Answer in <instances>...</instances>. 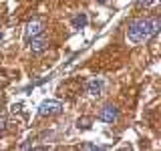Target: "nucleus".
<instances>
[{"label":"nucleus","mask_w":161,"mask_h":151,"mask_svg":"<svg viewBox=\"0 0 161 151\" xmlns=\"http://www.w3.org/2000/svg\"><path fill=\"white\" fill-rule=\"evenodd\" d=\"M161 28V20L159 18H141V20H133L127 28V38L131 42H143L149 40L151 36L159 32Z\"/></svg>","instance_id":"obj_1"},{"label":"nucleus","mask_w":161,"mask_h":151,"mask_svg":"<svg viewBox=\"0 0 161 151\" xmlns=\"http://www.w3.org/2000/svg\"><path fill=\"white\" fill-rule=\"evenodd\" d=\"M60 111H63V103L57 99H47L40 103L38 107V115H42V117H50V115H58Z\"/></svg>","instance_id":"obj_2"},{"label":"nucleus","mask_w":161,"mask_h":151,"mask_svg":"<svg viewBox=\"0 0 161 151\" xmlns=\"http://www.w3.org/2000/svg\"><path fill=\"white\" fill-rule=\"evenodd\" d=\"M42 30H44V24H42V20H38V18H32V20H28V22H26V28H24V38H26V40H30V38L38 36V34H42Z\"/></svg>","instance_id":"obj_3"},{"label":"nucleus","mask_w":161,"mask_h":151,"mask_svg":"<svg viewBox=\"0 0 161 151\" xmlns=\"http://www.w3.org/2000/svg\"><path fill=\"white\" fill-rule=\"evenodd\" d=\"M117 115H119V109L115 107V105H105V107L99 111V119L105 121V123H113V121L117 119Z\"/></svg>","instance_id":"obj_4"},{"label":"nucleus","mask_w":161,"mask_h":151,"mask_svg":"<svg viewBox=\"0 0 161 151\" xmlns=\"http://www.w3.org/2000/svg\"><path fill=\"white\" fill-rule=\"evenodd\" d=\"M87 22H89L87 12H79V14H75V16L70 18V26H73V30H80V28H85V26H87Z\"/></svg>","instance_id":"obj_5"},{"label":"nucleus","mask_w":161,"mask_h":151,"mask_svg":"<svg viewBox=\"0 0 161 151\" xmlns=\"http://www.w3.org/2000/svg\"><path fill=\"white\" fill-rule=\"evenodd\" d=\"M103 87H105V81H103V79H91L89 83H87L89 95H95V97L103 93Z\"/></svg>","instance_id":"obj_6"},{"label":"nucleus","mask_w":161,"mask_h":151,"mask_svg":"<svg viewBox=\"0 0 161 151\" xmlns=\"http://www.w3.org/2000/svg\"><path fill=\"white\" fill-rule=\"evenodd\" d=\"M47 38L42 36V34H38V36H34V38H30V50L32 53H42L44 48H47Z\"/></svg>","instance_id":"obj_7"},{"label":"nucleus","mask_w":161,"mask_h":151,"mask_svg":"<svg viewBox=\"0 0 161 151\" xmlns=\"http://www.w3.org/2000/svg\"><path fill=\"white\" fill-rule=\"evenodd\" d=\"M91 123H93V119H91V117H79L77 127H79V129H89Z\"/></svg>","instance_id":"obj_8"},{"label":"nucleus","mask_w":161,"mask_h":151,"mask_svg":"<svg viewBox=\"0 0 161 151\" xmlns=\"http://www.w3.org/2000/svg\"><path fill=\"white\" fill-rule=\"evenodd\" d=\"M22 109H24V105H22V103H14L12 107H10V111H12L14 115H20V113H22Z\"/></svg>","instance_id":"obj_9"},{"label":"nucleus","mask_w":161,"mask_h":151,"mask_svg":"<svg viewBox=\"0 0 161 151\" xmlns=\"http://www.w3.org/2000/svg\"><path fill=\"white\" fill-rule=\"evenodd\" d=\"M80 149H85V151H93V149H99L97 145H93V143H83L80 145Z\"/></svg>","instance_id":"obj_10"},{"label":"nucleus","mask_w":161,"mask_h":151,"mask_svg":"<svg viewBox=\"0 0 161 151\" xmlns=\"http://www.w3.org/2000/svg\"><path fill=\"white\" fill-rule=\"evenodd\" d=\"M139 6H151V4H153V0H139Z\"/></svg>","instance_id":"obj_11"},{"label":"nucleus","mask_w":161,"mask_h":151,"mask_svg":"<svg viewBox=\"0 0 161 151\" xmlns=\"http://www.w3.org/2000/svg\"><path fill=\"white\" fill-rule=\"evenodd\" d=\"M4 129H6V119L0 117V131H4Z\"/></svg>","instance_id":"obj_12"},{"label":"nucleus","mask_w":161,"mask_h":151,"mask_svg":"<svg viewBox=\"0 0 161 151\" xmlns=\"http://www.w3.org/2000/svg\"><path fill=\"white\" fill-rule=\"evenodd\" d=\"M99 2H103V4H107V2H109V0H99Z\"/></svg>","instance_id":"obj_13"},{"label":"nucleus","mask_w":161,"mask_h":151,"mask_svg":"<svg viewBox=\"0 0 161 151\" xmlns=\"http://www.w3.org/2000/svg\"><path fill=\"white\" fill-rule=\"evenodd\" d=\"M0 38H2V32H0Z\"/></svg>","instance_id":"obj_14"}]
</instances>
